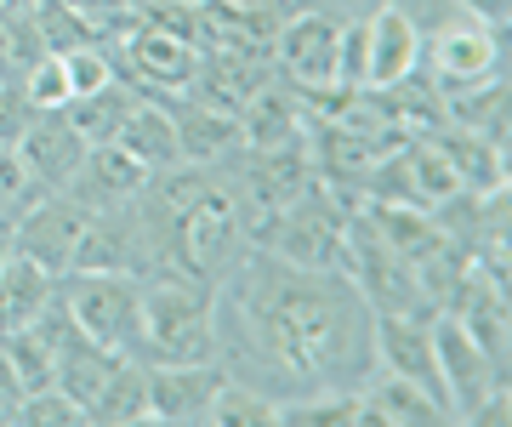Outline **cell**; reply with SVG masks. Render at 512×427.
<instances>
[{
    "label": "cell",
    "mask_w": 512,
    "mask_h": 427,
    "mask_svg": "<svg viewBox=\"0 0 512 427\" xmlns=\"http://www.w3.org/2000/svg\"><path fill=\"white\" fill-rule=\"evenodd\" d=\"M183 6H200V0H183Z\"/></svg>",
    "instance_id": "cell-34"
},
{
    "label": "cell",
    "mask_w": 512,
    "mask_h": 427,
    "mask_svg": "<svg viewBox=\"0 0 512 427\" xmlns=\"http://www.w3.org/2000/svg\"><path fill=\"white\" fill-rule=\"evenodd\" d=\"M0 353H6V365H12V376H18L23 393L52 388V348L40 342L35 325H23V331H0Z\"/></svg>",
    "instance_id": "cell-23"
},
{
    "label": "cell",
    "mask_w": 512,
    "mask_h": 427,
    "mask_svg": "<svg viewBox=\"0 0 512 427\" xmlns=\"http://www.w3.org/2000/svg\"><path fill=\"white\" fill-rule=\"evenodd\" d=\"M222 353V302L217 285L188 274H148L143 279V365H217Z\"/></svg>",
    "instance_id": "cell-2"
},
{
    "label": "cell",
    "mask_w": 512,
    "mask_h": 427,
    "mask_svg": "<svg viewBox=\"0 0 512 427\" xmlns=\"http://www.w3.org/2000/svg\"><path fill=\"white\" fill-rule=\"evenodd\" d=\"M171 126H177V154L183 166H228L245 143H239V120L222 109H205L194 97H165Z\"/></svg>",
    "instance_id": "cell-15"
},
{
    "label": "cell",
    "mask_w": 512,
    "mask_h": 427,
    "mask_svg": "<svg viewBox=\"0 0 512 427\" xmlns=\"http://www.w3.org/2000/svg\"><path fill=\"white\" fill-rule=\"evenodd\" d=\"M359 399H365L370 427H444V422H456L439 399H427L416 382H404V376H393V371L387 376L370 371L365 388H359Z\"/></svg>",
    "instance_id": "cell-16"
},
{
    "label": "cell",
    "mask_w": 512,
    "mask_h": 427,
    "mask_svg": "<svg viewBox=\"0 0 512 427\" xmlns=\"http://www.w3.org/2000/svg\"><path fill=\"white\" fill-rule=\"evenodd\" d=\"M427 143L444 154V166L456 171V183L467 194H501L507 188V143H490V137L456 126V120L427 126Z\"/></svg>",
    "instance_id": "cell-13"
},
{
    "label": "cell",
    "mask_w": 512,
    "mask_h": 427,
    "mask_svg": "<svg viewBox=\"0 0 512 427\" xmlns=\"http://www.w3.org/2000/svg\"><path fill=\"white\" fill-rule=\"evenodd\" d=\"M421 63V35L416 23L393 12V6H376L365 18V92H382V86H399L404 75H416Z\"/></svg>",
    "instance_id": "cell-14"
},
{
    "label": "cell",
    "mask_w": 512,
    "mask_h": 427,
    "mask_svg": "<svg viewBox=\"0 0 512 427\" xmlns=\"http://www.w3.org/2000/svg\"><path fill=\"white\" fill-rule=\"evenodd\" d=\"M12 149H18L23 171H29V188L35 194H57V188H69V177L80 171V160H86L92 143L74 131V120L63 109H40Z\"/></svg>",
    "instance_id": "cell-10"
},
{
    "label": "cell",
    "mask_w": 512,
    "mask_h": 427,
    "mask_svg": "<svg viewBox=\"0 0 512 427\" xmlns=\"http://www.w3.org/2000/svg\"><path fill=\"white\" fill-rule=\"evenodd\" d=\"M29 200H35V188H29V171H23L18 149H6V143H0V211L29 205Z\"/></svg>",
    "instance_id": "cell-28"
},
{
    "label": "cell",
    "mask_w": 512,
    "mask_h": 427,
    "mask_svg": "<svg viewBox=\"0 0 512 427\" xmlns=\"http://www.w3.org/2000/svg\"><path fill=\"white\" fill-rule=\"evenodd\" d=\"M461 12H473L478 23H490V29H507V12H512V0H456Z\"/></svg>",
    "instance_id": "cell-30"
},
{
    "label": "cell",
    "mask_w": 512,
    "mask_h": 427,
    "mask_svg": "<svg viewBox=\"0 0 512 427\" xmlns=\"http://www.w3.org/2000/svg\"><path fill=\"white\" fill-rule=\"evenodd\" d=\"M18 405H23V388L12 365H6V353H0V422H18Z\"/></svg>",
    "instance_id": "cell-29"
},
{
    "label": "cell",
    "mask_w": 512,
    "mask_h": 427,
    "mask_svg": "<svg viewBox=\"0 0 512 427\" xmlns=\"http://www.w3.org/2000/svg\"><path fill=\"white\" fill-rule=\"evenodd\" d=\"M217 291H234V331L222 348H245L234 382L285 388H365L376 371V314L342 268H296L274 251H245ZM222 359V353H217Z\"/></svg>",
    "instance_id": "cell-1"
},
{
    "label": "cell",
    "mask_w": 512,
    "mask_h": 427,
    "mask_svg": "<svg viewBox=\"0 0 512 427\" xmlns=\"http://www.w3.org/2000/svg\"><path fill=\"white\" fill-rule=\"evenodd\" d=\"M35 6H40V0H0V12H6V18H29Z\"/></svg>",
    "instance_id": "cell-33"
},
{
    "label": "cell",
    "mask_w": 512,
    "mask_h": 427,
    "mask_svg": "<svg viewBox=\"0 0 512 427\" xmlns=\"http://www.w3.org/2000/svg\"><path fill=\"white\" fill-rule=\"evenodd\" d=\"M109 143H120V149H126L137 166H148V171H165V166L183 160V154H177V126H171L165 97H137V103L126 109V120L114 126Z\"/></svg>",
    "instance_id": "cell-17"
},
{
    "label": "cell",
    "mask_w": 512,
    "mask_h": 427,
    "mask_svg": "<svg viewBox=\"0 0 512 427\" xmlns=\"http://www.w3.org/2000/svg\"><path fill=\"white\" fill-rule=\"evenodd\" d=\"M137 97H143L137 86H126V80L114 75L109 86H103V92H92V97H69V103H63V114L74 120V131H80L86 143H109L114 126L126 120V109L137 103Z\"/></svg>",
    "instance_id": "cell-21"
},
{
    "label": "cell",
    "mask_w": 512,
    "mask_h": 427,
    "mask_svg": "<svg viewBox=\"0 0 512 427\" xmlns=\"http://www.w3.org/2000/svg\"><path fill=\"white\" fill-rule=\"evenodd\" d=\"M376 365L404 382H416L427 399H439L450 410V393H444L439 376V348H433V319L421 314H376ZM456 416V410H450Z\"/></svg>",
    "instance_id": "cell-8"
},
{
    "label": "cell",
    "mask_w": 512,
    "mask_h": 427,
    "mask_svg": "<svg viewBox=\"0 0 512 427\" xmlns=\"http://www.w3.org/2000/svg\"><path fill=\"white\" fill-rule=\"evenodd\" d=\"M18 422H35V427H92V422H86V410L74 405L57 382H52V388H40V393H23Z\"/></svg>",
    "instance_id": "cell-25"
},
{
    "label": "cell",
    "mask_w": 512,
    "mask_h": 427,
    "mask_svg": "<svg viewBox=\"0 0 512 427\" xmlns=\"http://www.w3.org/2000/svg\"><path fill=\"white\" fill-rule=\"evenodd\" d=\"M148 177H154V171L137 166V160L120 149V143H92L63 194H69L74 205H86V211H114V205H131V200H137Z\"/></svg>",
    "instance_id": "cell-12"
},
{
    "label": "cell",
    "mask_w": 512,
    "mask_h": 427,
    "mask_svg": "<svg viewBox=\"0 0 512 427\" xmlns=\"http://www.w3.org/2000/svg\"><path fill=\"white\" fill-rule=\"evenodd\" d=\"M239 143L245 149H285V143H302L313 126V97L296 92L285 75H268L245 103H239Z\"/></svg>",
    "instance_id": "cell-9"
},
{
    "label": "cell",
    "mask_w": 512,
    "mask_h": 427,
    "mask_svg": "<svg viewBox=\"0 0 512 427\" xmlns=\"http://www.w3.org/2000/svg\"><path fill=\"white\" fill-rule=\"evenodd\" d=\"M222 382V365H148V416L171 427H205Z\"/></svg>",
    "instance_id": "cell-11"
},
{
    "label": "cell",
    "mask_w": 512,
    "mask_h": 427,
    "mask_svg": "<svg viewBox=\"0 0 512 427\" xmlns=\"http://www.w3.org/2000/svg\"><path fill=\"white\" fill-rule=\"evenodd\" d=\"M57 297L74 314V325L92 336L97 348L137 359V336H143V279L114 274V268H69L57 279Z\"/></svg>",
    "instance_id": "cell-3"
},
{
    "label": "cell",
    "mask_w": 512,
    "mask_h": 427,
    "mask_svg": "<svg viewBox=\"0 0 512 427\" xmlns=\"http://www.w3.org/2000/svg\"><path fill=\"white\" fill-rule=\"evenodd\" d=\"M35 114H40V109L23 97L18 80H0V143H6V149L18 143L23 131H29V120H35Z\"/></svg>",
    "instance_id": "cell-27"
},
{
    "label": "cell",
    "mask_w": 512,
    "mask_h": 427,
    "mask_svg": "<svg viewBox=\"0 0 512 427\" xmlns=\"http://www.w3.org/2000/svg\"><path fill=\"white\" fill-rule=\"evenodd\" d=\"M387 6H393V12H404V18L416 23V35H421V40L439 35V29H450L456 18H467L456 0H387Z\"/></svg>",
    "instance_id": "cell-26"
},
{
    "label": "cell",
    "mask_w": 512,
    "mask_h": 427,
    "mask_svg": "<svg viewBox=\"0 0 512 427\" xmlns=\"http://www.w3.org/2000/svg\"><path fill=\"white\" fill-rule=\"evenodd\" d=\"M319 12H330V18H342V23H353V18H370L382 0H313Z\"/></svg>",
    "instance_id": "cell-31"
},
{
    "label": "cell",
    "mask_w": 512,
    "mask_h": 427,
    "mask_svg": "<svg viewBox=\"0 0 512 427\" xmlns=\"http://www.w3.org/2000/svg\"><path fill=\"white\" fill-rule=\"evenodd\" d=\"M336 52H342V18H330L319 6L274 29V69L308 97L336 92Z\"/></svg>",
    "instance_id": "cell-4"
},
{
    "label": "cell",
    "mask_w": 512,
    "mask_h": 427,
    "mask_svg": "<svg viewBox=\"0 0 512 427\" xmlns=\"http://www.w3.org/2000/svg\"><path fill=\"white\" fill-rule=\"evenodd\" d=\"M92 422H103V427L154 422V416H148V365L143 359H114L103 393L92 399Z\"/></svg>",
    "instance_id": "cell-19"
},
{
    "label": "cell",
    "mask_w": 512,
    "mask_h": 427,
    "mask_svg": "<svg viewBox=\"0 0 512 427\" xmlns=\"http://www.w3.org/2000/svg\"><path fill=\"white\" fill-rule=\"evenodd\" d=\"M444 120L478 131L490 143H507V80L490 75V80H478V86H467V92H450L444 97Z\"/></svg>",
    "instance_id": "cell-20"
},
{
    "label": "cell",
    "mask_w": 512,
    "mask_h": 427,
    "mask_svg": "<svg viewBox=\"0 0 512 427\" xmlns=\"http://www.w3.org/2000/svg\"><path fill=\"white\" fill-rule=\"evenodd\" d=\"M23 97H29V103H35V109H63V103H69V69H63V52H40L35 63H29V69H23Z\"/></svg>",
    "instance_id": "cell-24"
},
{
    "label": "cell",
    "mask_w": 512,
    "mask_h": 427,
    "mask_svg": "<svg viewBox=\"0 0 512 427\" xmlns=\"http://www.w3.org/2000/svg\"><path fill=\"white\" fill-rule=\"evenodd\" d=\"M57 297V279L29 257H12L0 262V331H23L46 314V302Z\"/></svg>",
    "instance_id": "cell-18"
},
{
    "label": "cell",
    "mask_w": 512,
    "mask_h": 427,
    "mask_svg": "<svg viewBox=\"0 0 512 427\" xmlns=\"http://www.w3.org/2000/svg\"><path fill=\"white\" fill-rule=\"evenodd\" d=\"M211 422L217 427H279V393L228 376L217 388V399H211Z\"/></svg>",
    "instance_id": "cell-22"
},
{
    "label": "cell",
    "mask_w": 512,
    "mask_h": 427,
    "mask_svg": "<svg viewBox=\"0 0 512 427\" xmlns=\"http://www.w3.org/2000/svg\"><path fill=\"white\" fill-rule=\"evenodd\" d=\"M86 205H74L63 188L57 194H35V200L18 211V257L40 262L52 279H63L74 268V245H80V234H86Z\"/></svg>",
    "instance_id": "cell-6"
},
{
    "label": "cell",
    "mask_w": 512,
    "mask_h": 427,
    "mask_svg": "<svg viewBox=\"0 0 512 427\" xmlns=\"http://www.w3.org/2000/svg\"><path fill=\"white\" fill-rule=\"evenodd\" d=\"M416 69H427V80L439 86V97L467 92L478 80L501 75V29H490V23H478L473 12H467V18H456L450 29L421 40Z\"/></svg>",
    "instance_id": "cell-5"
},
{
    "label": "cell",
    "mask_w": 512,
    "mask_h": 427,
    "mask_svg": "<svg viewBox=\"0 0 512 427\" xmlns=\"http://www.w3.org/2000/svg\"><path fill=\"white\" fill-rule=\"evenodd\" d=\"M18 211H23V205H12V211H0V262L12 257V245H18Z\"/></svg>",
    "instance_id": "cell-32"
},
{
    "label": "cell",
    "mask_w": 512,
    "mask_h": 427,
    "mask_svg": "<svg viewBox=\"0 0 512 427\" xmlns=\"http://www.w3.org/2000/svg\"><path fill=\"white\" fill-rule=\"evenodd\" d=\"M433 348H439V376H444V393H450L456 422H467V410L484 405L495 388H507V371L450 314H433Z\"/></svg>",
    "instance_id": "cell-7"
}]
</instances>
